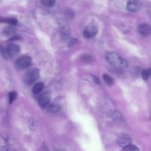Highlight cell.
Listing matches in <instances>:
<instances>
[{
	"label": "cell",
	"instance_id": "6da1fadb",
	"mask_svg": "<svg viewBox=\"0 0 151 151\" xmlns=\"http://www.w3.org/2000/svg\"><path fill=\"white\" fill-rule=\"evenodd\" d=\"M106 60L111 67L123 70L128 66L127 62L119 54L114 52H109L106 55Z\"/></svg>",
	"mask_w": 151,
	"mask_h": 151
},
{
	"label": "cell",
	"instance_id": "7a4b0ae2",
	"mask_svg": "<svg viewBox=\"0 0 151 151\" xmlns=\"http://www.w3.org/2000/svg\"><path fill=\"white\" fill-rule=\"evenodd\" d=\"M40 76L39 69L36 68H33L28 70L23 74L22 79L24 84L30 85L37 81Z\"/></svg>",
	"mask_w": 151,
	"mask_h": 151
},
{
	"label": "cell",
	"instance_id": "3957f363",
	"mask_svg": "<svg viewBox=\"0 0 151 151\" xmlns=\"http://www.w3.org/2000/svg\"><path fill=\"white\" fill-rule=\"evenodd\" d=\"M31 58L29 56L25 55L18 58L15 62L16 68L20 70H22L30 67L32 64Z\"/></svg>",
	"mask_w": 151,
	"mask_h": 151
},
{
	"label": "cell",
	"instance_id": "277c9868",
	"mask_svg": "<svg viewBox=\"0 0 151 151\" xmlns=\"http://www.w3.org/2000/svg\"><path fill=\"white\" fill-rule=\"evenodd\" d=\"M50 98V93L49 91L44 92L40 95L38 101L40 106L41 108L45 109L47 106Z\"/></svg>",
	"mask_w": 151,
	"mask_h": 151
},
{
	"label": "cell",
	"instance_id": "5b68a950",
	"mask_svg": "<svg viewBox=\"0 0 151 151\" xmlns=\"http://www.w3.org/2000/svg\"><path fill=\"white\" fill-rule=\"evenodd\" d=\"M58 23L61 33L64 35H68L70 33V30L66 21L63 18H60L58 20Z\"/></svg>",
	"mask_w": 151,
	"mask_h": 151
},
{
	"label": "cell",
	"instance_id": "8992f818",
	"mask_svg": "<svg viewBox=\"0 0 151 151\" xmlns=\"http://www.w3.org/2000/svg\"><path fill=\"white\" fill-rule=\"evenodd\" d=\"M98 29L97 27L93 25L87 26L84 30L83 35L87 39H91L94 37L97 34Z\"/></svg>",
	"mask_w": 151,
	"mask_h": 151
},
{
	"label": "cell",
	"instance_id": "52a82bcc",
	"mask_svg": "<svg viewBox=\"0 0 151 151\" xmlns=\"http://www.w3.org/2000/svg\"><path fill=\"white\" fill-rule=\"evenodd\" d=\"M142 3L139 0H129L127 4V9L131 12H135L142 7Z\"/></svg>",
	"mask_w": 151,
	"mask_h": 151
},
{
	"label": "cell",
	"instance_id": "ba28073f",
	"mask_svg": "<svg viewBox=\"0 0 151 151\" xmlns=\"http://www.w3.org/2000/svg\"><path fill=\"white\" fill-rule=\"evenodd\" d=\"M6 50L7 54L10 56L12 57L19 53L21 49L18 45L14 43H10L7 45Z\"/></svg>",
	"mask_w": 151,
	"mask_h": 151
},
{
	"label": "cell",
	"instance_id": "9c48e42d",
	"mask_svg": "<svg viewBox=\"0 0 151 151\" xmlns=\"http://www.w3.org/2000/svg\"><path fill=\"white\" fill-rule=\"evenodd\" d=\"M118 144L121 147H124L131 144L132 139L127 134H122L120 136L117 140Z\"/></svg>",
	"mask_w": 151,
	"mask_h": 151
},
{
	"label": "cell",
	"instance_id": "30bf717a",
	"mask_svg": "<svg viewBox=\"0 0 151 151\" xmlns=\"http://www.w3.org/2000/svg\"><path fill=\"white\" fill-rule=\"evenodd\" d=\"M138 31L141 36L144 37H147L151 32L150 26L147 24H142L139 26Z\"/></svg>",
	"mask_w": 151,
	"mask_h": 151
},
{
	"label": "cell",
	"instance_id": "8fae6325",
	"mask_svg": "<svg viewBox=\"0 0 151 151\" xmlns=\"http://www.w3.org/2000/svg\"><path fill=\"white\" fill-rule=\"evenodd\" d=\"M16 32V29L14 26L10 25L5 27L2 31L3 35L7 37H12Z\"/></svg>",
	"mask_w": 151,
	"mask_h": 151
},
{
	"label": "cell",
	"instance_id": "7c38bea8",
	"mask_svg": "<svg viewBox=\"0 0 151 151\" xmlns=\"http://www.w3.org/2000/svg\"><path fill=\"white\" fill-rule=\"evenodd\" d=\"M0 23H6L12 26L17 25L18 23L17 20L13 17H1Z\"/></svg>",
	"mask_w": 151,
	"mask_h": 151
},
{
	"label": "cell",
	"instance_id": "4fadbf2b",
	"mask_svg": "<svg viewBox=\"0 0 151 151\" xmlns=\"http://www.w3.org/2000/svg\"><path fill=\"white\" fill-rule=\"evenodd\" d=\"M61 106L59 104L53 103L50 104L48 106L47 110L50 113H56L60 110Z\"/></svg>",
	"mask_w": 151,
	"mask_h": 151
},
{
	"label": "cell",
	"instance_id": "5bb4252c",
	"mask_svg": "<svg viewBox=\"0 0 151 151\" xmlns=\"http://www.w3.org/2000/svg\"><path fill=\"white\" fill-rule=\"evenodd\" d=\"M44 87V84L41 82H38L33 86L32 91L34 94H37L40 92Z\"/></svg>",
	"mask_w": 151,
	"mask_h": 151
},
{
	"label": "cell",
	"instance_id": "9a60e30c",
	"mask_svg": "<svg viewBox=\"0 0 151 151\" xmlns=\"http://www.w3.org/2000/svg\"><path fill=\"white\" fill-rule=\"evenodd\" d=\"M103 78L105 83L108 86H111L114 83L113 79L107 74H103Z\"/></svg>",
	"mask_w": 151,
	"mask_h": 151
},
{
	"label": "cell",
	"instance_id": "2e32d148",
	"mask_svg": "<svg viewBox=\"0 0 151 151\" xmlns=\"http://www.w3.org/2000/svg\"><path fill=\"white\" fill-rule=\"evenodd\" d=\"M151 74V69L148 68L143 70L141 72V76L142 79L146 81L149 78Z\"/></svg>",
	"mask_w": 151,
	"mask_h": 151
},
{
	"label": "cell",
	"instance_id": "e0dca14e",
	"mask_svg": "<svg viewBox=\"0 0 151 151\" xmlns=\"http://www.w3.org/2000/svg\"><path fill=\"white\" fill-rule=\"evenodd\" d=\"M82 61L86 63H92L93 59L92 57L90 55L85 54L83 55L81 58Z\"/></svg>",
	"mask_w": 151,
	"mask_h": 151
},
{
	"label": "cell",
	"instance_id": "ac0fdd59",
	"mask_svg": "<svg viewBox=\"0 0 151 151\" xmlns=\"http://www.w3.org/2000/svg\"><path fill=\"white\" fill-rule=\"evenodd\" d=\"M37 125V122L35 118H32L29 119V127L31 130H35L36 128Z\"/></svg>",
	"mask_w": 151,
	"mask_h": 151
},
{
	"label": "cell",
	"instance_id": "d6986e66",
	"mask_svg": "<svg viewBox=\"0 0 151 151\" xmlns=\"http://www.w3.org/2000/svg\"><path fill=\"white\" fill-rule=\"evenodd\" d=\"M17 93L15 91L10 92L8 94L9 103L12 104L15 100L17 96Z\"/></svg>",
	"mask_w": 151,
	"mask_h": 151
},
{
	"label": "cell",
	"instance_id": "ffe728a7",
	"mask_svg": "<svg viewBox=\"0 0 151 151\" xmlns=\"http://www.w3.org/2000/svg\"><path fill=\"white\" fill-rule=\"evenodd\" d=\"M42 4L47 7H52L55 4V0H41Z\"/></svg>",
	"mask_w": 151,
	"mask_h": 151
},
{
	"label": "cell",
	"instance_id": "44dd1931",
	"mask_svg": "<svg viewBox=\"0 0 151 151\" xmlns=\"http://www.w3.org/2000/svg\"><path fill=\"white\" fill-rule=\"evenodd\" d=\"M122 150L124 151H139V150L136 146L131 144L124 147Z\"/></svg>",
	"mask_w": 151,
	"mask_h": 151
},
{
	"label": "cell",
	"instance_id": "7402d4cb",
	"mask_svg": "<svg viewBox=\"0 0 151 151\" xmlns=\"http://www.w3.org/2000/svg\"><path fill=\"white\" fill-rule=\"evenodd\" d=\"M65 15L66 17L70 19H73L75 16L74 11L71 9H68L65 12Z\"/></svg>",
	"mask_w": 151,
	"mask_h": 151
},
{
	"label": "cell",
	"instance_id": "603a6c76",
	"mask_svg": "<svg viewBox=\"0 0 151 151\" xmlns=\"http://www.w3.org/2000/svg\"><path fill=\"white\" fill-rule=\"evenodd\" d=\"M0 54L5 59L7 58V54L3 46L0 43Z\"/></svg>",
	"mask_w": 151,
	"mask_h": 151
},
{
	"label": "cell",
	"instance_id": "cb8c5ba5",
	"mask_svg": "<svg viewBox=\"0 0 151 151\" xmlns=\"http://www.w3.org/2000/svg\"><path fill=\"white\" fill-rule=\"evenodd\" d=\"M78 41L77 38H74L70 40L68 44V47H70L76 44Z\"/></svg>",
	"mask_w": 151,
	"mask_h": 151
},
{
	"label": "cell",
	"instance_id": "d4e9b609",
	"mask_svg": "<svg viewBox=\"0 0 151 151\" xmlns=\"http://www.w3.org/2000/svg\"><path fill=\"white\" fill-rule=\"evenodd\" d=\"M91 77L94 82L97 84L99 83V79L98 77L93 75H91Z\"/></svg>",
	"mask_w": 151,
	"mask_h": 151
},
{
	"label": "cell",
	"instance_id": "484cf974",
	"mask_svg": "<svg viewBox=\"0 0 151 151\" xmlns=\"http://www.w3.org/2000/svg\"><path fill=\"white\" fill-rule=\"evenodd\" d=\"M20 36L19 35H14L11 37V38L9 40V41H12L15 40H19L21 39Z\"/></svg>",
	"mask_w": 151,
	"mask_h": 151
},
{
	"label": "cell",
	"instance_id": "4316f807",
	"mask_svg": "<svg viewBox=\"0 0 151 151\" xmlns=\"http://www.w3.org/2000/svg\"><path fill=\"white\" fill-rule=\"evenodd\" d=\"M1 150H3V151H7V148L5 147H2V148H1Z\"/></svg>",
	"mask_w": 151,
	"mask_h": 151
}]
</instances>
